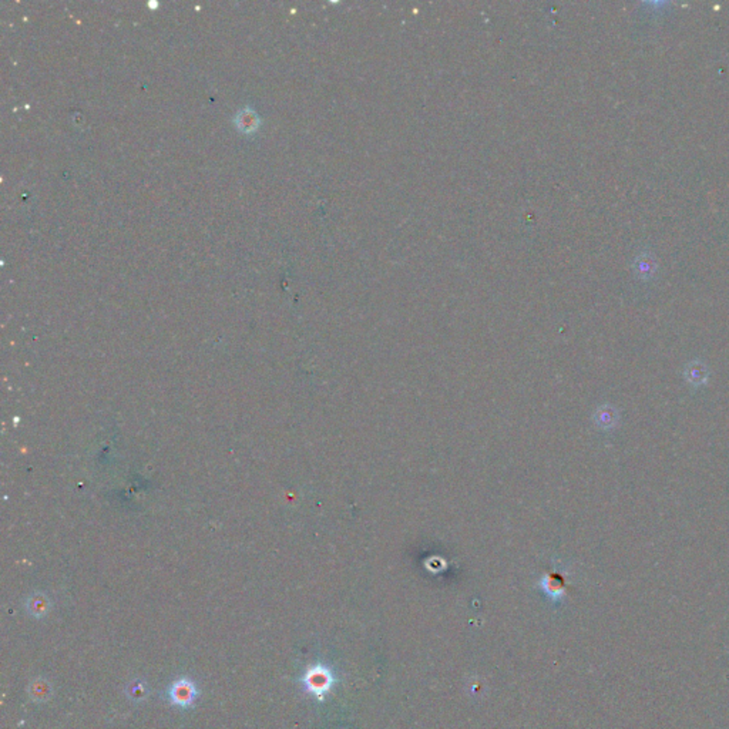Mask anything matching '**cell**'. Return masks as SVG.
<instances>
[{
	"instance_id": "6da1fadb",
	"label": "cell",
	"mask_w": 729,
	"mask_h": 729,
	"mask_svg": "<svg viewBox=\"0 0 729 729\" xmlns=\"http://www.w3.org/2000/svg\"><path fill=\"white\" fill-rule=\"evenodd\" d=\"M198 695L200 690L197 684L188 677H181L176 680L167 690V698L170 704L183 709L192 708Z\"/></svg>"
},
{
	"instance_id": "7a4b0ae2",
	"label": "cell",
	"mask_w": 729,
	"mask_h": 729,
	"mask_svg": "<svg viewBox=\"0 0 729 729\" xmlns=\"http://www.w3.org/2000/svg\"><path fill=\"white\" fill-rule=\"evenodd\" d=\"M302 684L310 694L318 699H322L333 685V675L326 667L318 664L311 667L304 674Z\"/></svg>"
},
{
	"instance_id": "3957f363",
	"label": "cell",
	"mask_w": 729,
	"mask_h": 729,
	"mask_svg": "<svg viewBox=\"0 0 729 729\" xmlns=\"http://www.w3.org/2000/svg\"><path fill=\"white\" fill-rule=\"evenodd\" d=\"M27 694L35 702H46L51 698L53 687L46 678H36L29 684Z\"/></svg>"
},
{
	"instance_id": "277c9868",
	"label": "cell",
	"mask_w": 729,
	"mask_h": 729,
	"mask_svg": "<svg viewBox=\"0 0 729 729\" xmlns=\"http://www.w3.org/2000/svg\"><path fill=\"white\" fill-rule=\"evenodd\" d=\"M50 607H51V604H50L49 599L40 593L33 594L26 603V608H27L29 614L35 618L44 617L50 611Z\"/></svg>"
},
{
	"instance_id": "5b68a950",
	"label": "cell",
	"mask_w": 729,
	"mask_h": 729,
	"mask_svg": "<svg viewBox=\"0 0 729 729\" xmlns=\"http://www.w3.org/2000/svg\"><path fill=\"white\" fill-rule=\"evenodd\" d=\"M150 690L144 681L141 680H133L125 687V697L131 699L133 702H141L149 697Z\"/></svg>"
}]
</instances>
